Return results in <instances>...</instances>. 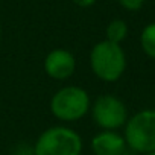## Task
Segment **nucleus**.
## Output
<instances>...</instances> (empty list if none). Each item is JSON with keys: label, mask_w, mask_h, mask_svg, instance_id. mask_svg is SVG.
Instances as JSON below:
<instances>
[{"label": "nucleus", "mask_w": 155, "mask_h": 155, "mask_svg": "<svg viewBox=\"0 0 155 155\" xmlns=\"http://www.w3.org/2000/svg\"><path fill=\"white\" fill-rule=\"evenodd\" d=\"M90 68L97 79L116 82L126 70V55L120 44L102 40L90 50Z\"/></svg>", "instance_id": "nucleus-1"}, {"label": "nucleus", "mask_w": 155, "mask_h": 155, "mask_svg": "<svg viewBox=\"0 0 155 155\" xmlns=\"http://www.w3.org/2000/svg\"><path fill=\"white\" fill-rule=\"evenodd\" d=\"M91 99L87 90L78 85H65L50 97V113L61 122H78L90 113Z\"/></svg>", "instance_id": "nucleus-2"}, {"label": "nucleus", "mask_w": 155, "mask_h": 155, "mask_svg": "<svg viewBox=\"0 0 155 155\" xmlns=\"http://www.w3.org/2000/svg\"><path fill=\"white\" fill-rule=\"evenodd\" d=\"M82 138L67 126H52L40 134L34 146V155H81Z\"/></svg>", "instance_id": "nucleus-3"}, {"label": "nucleus", "mask_w": 155, "mask_h": 155, "mask_svg": "<svg viewBox=\"0 0 155 155\" xmlns=\"http://www.w3.org/2000/svg\"><path fill=\"white\" fill-rule=\"evenodd\" d=\"M126 146L135 153L155 152V110H141L125 123Z\"/></svg>", "instance_id": "nucleus-4"}, {"label": "nucleus", "mask_w": 155, "mask_h": 155, "mask_svg": "<svg viewBox=\"0 0 155 155\" xmlns=\"http://www.w3.org/2000/svg\"><path fill=\"white\" fill-rule=\"evenodd\" d=\"M93 122L108 131H117L128 120V110L123 101L114 94H101L90 107Z\"/></svg>", "instance_id": "nucleus-5"}, {"label": "nucleus", "mask_w": 155, "mask_h": 155, "mask_svg": "<svg viewBox=\"0 0 155 155\" xmlns=\"http://www.w3.org/2000/svg\"><path fill=\"white\" fill-rule=\"evenodd\" d=\"M44 73L53 81H65L74 74L76 58L67 49H53L50 50L43 62Z\"/></svg>", "instance_id": "nucleus-6"}, {"label": "nucleus", "mask_w": 155, "mask_h": 155, "mask_svg": "<svg viewBox=\"0 0 155 155\" xmlns=\"http://www.w3.org/2000/svg\"><path fill=\"white\" fill-rule=\"evenodd\" d=\"M91 150L94 155H122L125 152L126 141L125 137L117 131L104 129L91 138Z\"/></svg>", "instance_id": "nucleus-7"}, {"label": "nucleus", "mask_w": 155, "mask_h": 155, "mask_svg": "<svg viewBox=\"0 0 155 155\" xmlns=\"http://www.w3.org/2000/svg\"><path fill=\"white\" fill-rule=\"evenodd\" d=\"M105 40L111 41V43H117L120 44L122 41L126 40L128 37V25L125 20H120V18H116L113 21L108 23L107 29H105Z\"/></svg>", "instance_id": "nucleus-8"}, {"label": "nucleus", "mask_w": 155, "mask_h": 155, "mask_svg": "<svg viewBox=\"0 0 155 155\" xmlns=\"http://www.w3.org/2000/svg\"><path fill=\"white\" fill-rule=\"evenodd\" d=\"M140 46L149 58L155 59V21L146 25L144 29L141 31Z\"/></svg>", "instance_id": "nucleus-9"}, {"label": "nucleus", "mask_w": 155, "mask_h": 155, "mask_svg": "<svg viewBox=\"0 0 155 155\" xmlns=\"http://www.w3.org/2000/svg\"><path fill=\"white\" fill-rule=\"evenodd\" d=\"M117 2L123 9H126L129 12H137L144 5V0H117Z\"/></svg>", "instance_id": "nucleus-10"}, {"label": "nucleus", "mask_w": 155, "mask_h": 155, "mask_svg": "<svg viewBox=\"0 0 155 155\" xmlns=\"http://www.w3.org/2000/svg\"><path fill=\"white\" fill-rule=\"evenodd\" d=\"M71 2L79 8H91L97 0H71Z\"/></svg>", "instance_id": "nucleus-11"}, {"label": "nucleus", "mask_w": 155, "mask_h": 155, "mask_svg": "<svg viewBox=\"0 0 155 155\" xmlns=\"http://www.w3.org/2000/svg\"><path fill=\"white\" fill-rule=\"evenodd\" d=\"M122 155H135V152H134V150H131L129 147H126V149H125V152H123Z\"/></svg>", "instance_id": "nucleus-12"}, {"label": "nucleus", "mask_w": 155, "mask_h": 155, "mask_svg": "<svg viewBox=\"0 0 155 155\" xmlns=\"http://www.w3.org/2000/svg\"><path fill=\"white\" fill-rule=\"evenodd\" d=\"M0 40H2V25H0Z\"/></svg>", "instance_id": "nucleus-13"}, {"label": "nucleus", "mask_w": 155, "mask_h": 155, "mask_svg": "<svg viewBox=\"0 0 155 155\" xmlns=\"http://www.w3.org/2000/svg\"><path fill=\"white\" fill-rule=\"evenodd\" d=\"M144 155H155V152H149V153H144Z\"/></svg>", "instance_id": "nucleus-14"}]
</instances>
